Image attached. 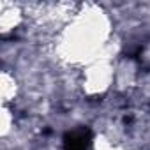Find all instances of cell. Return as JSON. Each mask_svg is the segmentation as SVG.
<instances>
[{
	"label": "cell",
	"instance_id": "cell-1",
	"mask_svg": "<svg viewBox=\"0 0 150 150\" xmlns=\"http://www.w3.org/2000/svg\"><path fill=\"white\" fill-rule=\"evenodd\" d=\"M92 134L88 129H74L64 136V150H88Z\"/></svg>",
	"mask_w": 150,
	"mask_h": 150
}]
</instances>
